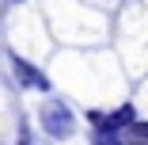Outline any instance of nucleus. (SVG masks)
Wrapping results in <instances>:
<instances>
[{
	"label": "nucleus",
	"instance_id": "f03ea898",
	"mask_svg": "<svg viewBox=\"0 0 148 145\" xmlns=\"http://www.w3.org/2000/svg\"><path fill=\"white\" fill-rule=\"evenodd\" d=\"M12 73H15V80L23 84V88H34V92H49V76H46L42 69H34L31 61L15 57V53H12Z\"/></svg>",
	"mask_w": 148,
	"mask_h": 145
},
{
	"label": "nucleus",
	"instance_id": "7ed1b4c3",
	"mask_svg": "<svg viewBox=\"0 0 148 145\" xmlns=\"http://www.w3.org/2000/svg\"><path fill=\"white\" fill-rule=\"evenodd\" d=\"M19 145H31V134H27V126H23V137H19Z\"/></svg>",
	"mask_w": 148,
	"mask_h": 145
},
{
	"label": "nucleus",
	"instance_id": "f257e3e1",
	"mask_svg": "<svg viewBox=\"0 0 148 145\" xmlns=\"http://www.w3.org/2000/svg\"><path fill=\"white\" fill-rule=\"evenodd\" d=\"M38 122H42V130L49 134V137H72V130H76V119H72V111L61 103V99H49L42 111H38Z\"/></svg>",
	"mask_w": 148,
	"mask_h": 145
},
{
	"label": "nucleus",
	"instance_id": "20e7f679",
	"mask_svg": "<svg viewBox=\"0 0 148 145\" xmlns=\"http://www.w3.org/2000/svg\"><path fill=\"white\" fill-rule=\"evenodd\" d=\"M12 4H23V0H12Z\"/></svg>",
	"mask_w": 148,
	"mask_h": 145
}]
</instances>
